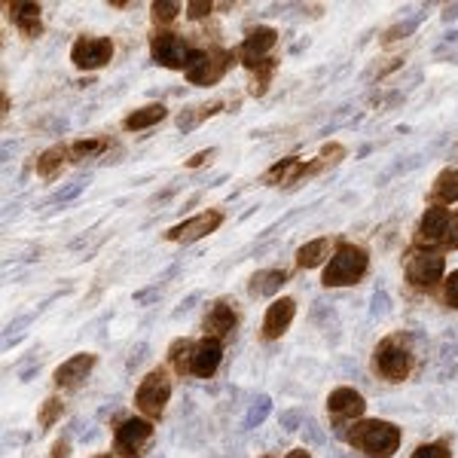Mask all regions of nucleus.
<instances>
[{
  "instance_id": "1",
  "label": "nucleus",
  "mask_w": 458,
  "mask_h": 458,
  "mask_svg": "<svg viewBox=\"0 0 458 458\" xmlns=\"http://www.w3.org/2000/svg\"><path fill=\"white\" fill-rule=\"evenodd\" d=\"M349 443L370 458H391L397 453V446H401V428L394 422H382V419L360 422L349 434Z\"/></svg>"
},
{
  "instance_id": "2",
  "label": "nucleus",
  "mask_w": 458,
  "mask_h": 458,
  "mask_svg": "<svg viewBox=\"0 0 458 458\" xmlns=\"http://www.w3.org/2000/svg\"><path fill=\"white\" fill-rule=\"evenodd\" d=\"M370 257L364 248L358 245H339L336 254L330 257V266L324 269V287H345V284H358L364 278Z\"/></svg>"
},
{
  "instance_id": "3",
  "label": "nucleus",
  "mask_w": 458,
  "mask_h": 458,
  "mask_svg": "<svg viewBox=\"0 0 458 458\" xmlns=\"http://www.w3.org/2000/svg\"><path fill=\"white\" fill-rule=\"evenodd\" d=\"M373 367L382 379L388 382H401L410 376L412 370V354L406 349V343L401 336H388L376 345V354H373Z\"/></svg>"
},
{
  "instance_id": "4",
  "label": "nucleus",
  "mask_w": 458,
  "mask_h": 458,
  "mask_svg": "<svg viewBox=\"0 0 458 458\" xmlns=\"http://www.w3.org/2000/svg\"><path fill=\"white\" fill-rule=\"evenodd\" d=\"M153 443V425L147 419H125V422L116 428L114 437V449L123 458H141Z\"/></svg>"
},
{
  "instance_id": "5",
  "label": "nucleus",
  "mask_w": 458,
  "mask_h": 458,
  "mask_svg": "<svg viewBox=\"0 0 458 458\" xmlns=\"http://www.w3.org/2000/svg\"><path fill=\"white\" fill-rule=\"evenodd\" d=\"M226 53L220 49H196L190 53V62H187V80L193 86H211L224 77L226 71Z\"/></svg>"
},
{
  "instance_id": "6",
  "label": "nucleus",
  "mask_w": 458,
  "mask_h": 458,
  "mask_svg": "<svg viewBox=\"0 0 458 458\" xmlns=\"http://www.w3.org/2000/svg\"><path fill=\"white\" fill-rule=\"evenodd\" d=\"M168 397H172V382H168L165 370H153V373H147L144 382L138 386L135 403H138V410L147 412V416H162Z\"/></svg>"
},
{
  "instance_id": "7",
  "label": "nucleus",
  "mask_w": 458,
  "mask_h": 458,
  "mask_svg": "<svg viewBox=\"0 0 458 458\" xmlns=\"http://www.w3.org/2000/svg\"><path fill=\"white\" fill-rule=\"evenodd\" d=\"M114 58V43L107 37H80L71 49V62L80 71H98Z\"/></svg>"
},
{
  "instance_id": "8",
  "label": "nucleus",
  "mask_w": 458,
  "mask_h": 458,
  "mask_svg": "<svg viewBox=\"0 0 458 458\" xmlns=\"http://www.w3.org/2000/svg\"><path fill=\"white\" fill-rule=\"evenodd\" d=\"M150 49H153V62L162 64V68L181 71V68H187V62H190L187 43H183L177 34H157L150 43Z\"/></svg>"
},
{
  "instance_id": "9",
  "label": "nucleus",
  "mask_w": 458,
  "mask_h": 458,
  "mask_svg": "<svg viewBox=\"0 0 458 458\" xmlns=\"http://www.w3.org/2000/svg\"><path fill=\"white\" fill-rule=\"evenodd\" d=\"M446 260L440 254H412L406 260V278L416 287H434L443 278Z\"/></svg>"
},
{
  "instance_id": "10",
  "label": "nucleus",
  "mask_w": 458,
  "mask_h": 458,
  "mask_svg": "<svg viewBox=\"0 0 458 458\" xmlns=\"http://www.w3.org/2000/svg\"><path fill=\"white\" fill-rule=\"evenodd\" d=\"M220 224H224V214H220V211H205V214H199V217L187 220V224L172 226L165 233V239L168 242H183V245H190V242H199V239H205V235H211Z\"/></svg>"
},
{
  "instance_id": "11",
  "label": "nucleus",
  "mask_w": 458,
  "mask_h": 458,
  "mask_svg": "<svg viewBox=\"0 0 458 458\" xmlns=\"http://www.w3.org/2000/svg\"><path fill=\"white\" fill-rule=\"evenodd\" d=\"M364 410H367L364 397H360L354 388H336V391H330L327 412L334 416V422H349V419H358V416H364Z\"/></svg>"
},
{
  "instance_id": "12",
  "label": "nucleus",
  "mask_w": 458,
  "mask_h": 458,
  "mask_svg": "<svg viewBox=\"0 0 458 458\" xmlns=\"http://www.w3.org/2000/svg\"><path fill=\"white\" fill-rule=\"evenodd\" d=\"M276 43H278L276 28H257V31H250L245 37V43L239 47V58L248 64V68H254V64L266 62V53H269Z\"/></svg>"
},
{
  "instance_id": "13",
  "label": "nucleus",
  "mask_w": 458,
  "mask_h": 458,
  "mask_svg": "<svg viewBox=\"0 0 458 458\" xmlns=\"http://www.w3.org/2000/svg\"><path fill=\"white\" fill-rule=\"evenodd\" d=\"M293 315H297V302H293L291 297L276 300L269 306V312H266V318H263V336L266 339H278L287 327H291Z\"/></svg>"
},
{
  "instance_id": "14",
  "label": "nucleus",
  "mask_w": 458,
  "mask_h": 458,
  "mask_svg": "<svg viewBox=\"0 0 458 458\" xmlns=\"http://www.w3.org/2000/svg\"><path fill=\"white\" fill-rule=\"evenodd\" d=\"M220 358H224L220 339H202L193 352V367H190V373L199 376V379H211L214 370L220 367Z\"/></svg>"
},
{
  "instance_id": "15",
  "label": "nucleus",
  "mask_w": 458,
  "mask_h": 458,
  "mask_svg": "<svg viewBox=\"0 0 458 458\" xmlns=\"http://www.w3.org/2000/svg\"><path fill=\"white\" fill-rule=\"evenodd\" d=\"M92 367H95V354H89V352L73 354V358H68V360H64V364L55 370V386H62V388L80 386V382H83L86 376L92 373Z\"/></svg>"
},
{
  "instance_id": "16",
  "label": "nucleus",
  "mask_w": 458,
  "mask_h": 458,
  "mask_svg": "<svg viewBox=\"0 0 458 458\" xmlns=\"http://www.w3.org/2000/svg\"><path fill=\"white\" fill-rule=\"evenodd\" d=\"M449 226H453V214L446 208H440V205H434V208L425 211L422 224H419V239L422 242H440L443 235L449 233Z\"/></svg>"
},
{
  "instance_id": "17",
  "label": "nucleus",
  "mask_w": 458,
  "mask_h": 458,
  "mask_svg": "<svg viewBox=\"0 0 458 458\" xmlns=\"http://www.w3.org/2000/svg\"><path fill=\"white\" fill-rule=\"evenodd\" d=\"M6 10H10L13 25H16L25 37L40 34V4H25V0H16V4H10Z\"/></svg>"
},
{
  "instance_id": "18",
  "label": "nucleus",
  "mask_w": 458,
  "mask_h": 458,
  "mask_svg": "<svg viewBox=\"0 0 458 458\" xmlns=\"http://www.w3.org/2000/svg\"><path fill=\"white\" fill-rule=\"evenodd\" d=\"M309 168L302 165L300 159H282V162H276V165L269 168V172L263 174V183H269V187H282V183H293V181H300L302 174H306Z\"/></svg>"
},
{
  "instance_id": "19",
  "label": "nucleus",
  "mask_w": 458,
  "mask_h": 458,
  "mask_svg": "<svg viewBox=\"0 0 458 458\" xmlns=\"http://www.w3.org/2000/svg\"><path fill=\"white\" fill-rule=\"evenodd\" d=\"M287 282V272L284 269H263L257 272L254 278H250L248 291L250 297H272V293H278Z\"/></svg>"
},
{
  "instance_id": "20",
  "label": "nucleus",
  "mask_w": 458,
  "mask_h": 458,
  "mask_svg": "<svg viewBox=\"0 0 458 458\" xmlns=\"http://www.w3.org/2000/svg\"><path fill=\"white\" fill-rule=\"evenodd\" d=\"M162 120H165V107H162V105H147V107L125 116L123 129L125 131H144V129H150V125H157Z\"/></svg>"
},
{
  "instance_id": "21",
  "label": "nucleus",
  "mask_w": 458,
  "mask_h": 458,
  "mask_svg": "<svg viewBox=\"0 0 458 458\" xmlns=\"http://www.w3.org/2000/svg\"><path fill=\"white\" fill-rule=\"evenodd\" d=\"M431 202H437V205L458 202V168H449V172H443L437 181H434Z\"/></svg>"
},
{
  "instance_id": "22",
  "label": "nucleus",
  "mask_w": 458,
  "mask_h": 458,
  "mask_svg": "<svg viewBox=\"0 0 458 458\" xmlns=\"http://www.w3.org/2000/svg\"><path fill=\"white\" fill-rule=\"evenodd\" d=\"M233 327H235V312L226 302H214L211 312L205 315V330H211V334H217V336H226Z\"/></svg>"
},
{
  "instance_id": "23",
  "label": "nucleus",
  "mask_w": 458,
  "mask_h": 458,
  "mask_svg": "<svg viewBox=\"0 0 458 458\" xmlns=\"http://www.w3.org/2000/svg\"><path fill=\"white\" fill-rule=\"evenodd\" d=\"M324 257H330V239H315L306 242L297 254V266L300 269H315V266L324 263Z\"/></svg>"
},
{
  "instance_id": "24",
  "label": "nucleus",
  "mask_w": 458,
  "mask_h": 458,
  "mask_svg": "<svg viewBox=\"0 0 458 458\" xmlns=\"http://www.w3.org/2000/svg\"><path fill=\"white\" fill-rule=\"evenodd\" d=\"M193 352H196V345L190 343V339H177L172 345V364L177 373H187L190 367H193Z\"/></svg>"
},
{
  "instance_id": "25",
  "label": "nucleus",
  "mask_w": 458,
  "mask_h": 458,
  "mask_svg": "<svg viewBox=\"0 0 458 458\" xmlns=\"http://www.w3.org/2000/svg\"><path fill=\"white\" fill-rule=\"evenodd\" d=\"M62 159H64L62 147H49V150L37 159V174H40V177H55V172L62 168Z\"/></svg>"
},
{
  "instance_id": "26",
  "label": "nucleus",
  "mask_w": 458,
  "mask_h": 458,
  "mask_svg": "<svg viewBox=\"0 0 458 458\" xmlns=\"http://www.w3.org/2000/svg\"><path fill=\"white\" fill-rule=\"evenodd\" d=\"M272 71H276V62H272V58H266V62L254 64V80H250V95H263V92H266V86H269Z\"/></svg>"
},
{
  "instance_id": "27",
  "label": "nucleus",
  "mask_w": 458,
  "mask_h": 458,
  "mask_svg": "<svg viewBox=\"0 0 458 458\" xmlns=\"http://www.w3.org/2000/svg\"><path fill=\"white\" fill-rule=\"evenodd\" d=\"M107 147V141H101V138H89V141H77L73 144V157L77 159H92L98 157L101 150Z\"/></svg>"
},
{
  "instance_id": "28",
  "label": "nucleus",
  "mask_w": 458,
  "mask_h": 458,
  "mask_svg": "<svg viewBox=\"0 0 458 458\" xmlns=\"http://www.w3.org/2000/svg\"><path fill=\"white\" fill-rule=\"evenodd\" d=\"M269 410H272V401H269V397H260V401L250 406V412H248V419H245V428L263 425V422H266V416H269Z\"/></svg>"
},
{
  "instance_id": "29",
  "label": "nucleus",
  "mask_w": 458,
  "mask_h": 458,
  "mask_svg": "<svg viewBox=\"0 0 458 458\" xmlns=\"http://www.w3.org/2000/svg\"><path fill=\"white\" fill-rule=\"evenodd\" d=\"M89 187V177H80V181H73V183H68V187H62L58 190V193L53 196V202H73V199H77L80 193H83V190Z\"/></svg>"
},
{
  "instance_id": "30",
  "label": "nucleus",
  "mask_w": 458,
  "mask_h": 458,
  "mask_svg": "<svg viewBox=\"0 0 458 458\" xmlns=\"http://www.w3.org/2000/svg\"><path fill=\"white\" fill-rule=\"evenodd\" d=\"M412 458H453L446 443H422V446L412 453Z\"/></svg>"
},
{
  "instance_id": "31",
  "label": "nucleus",
  "mask_w": 458,
  "mask_h": 458,
  "mask_svg": "<svg viewBox=\"0 0 458 458\" xmlns=\"http://www.w3.org/2000/svg\"><path fill=\"white\" fill-rule=\"evenodd\" d=\"M419 21H422V13H419V16H412L410 21H401V25H394V28H391V31L386 34V43H394V40H401V37L412 34V31H416Z\"/></svg>"
},
{
  "instance_id": "32",
  "label": "nucleus",
  "mask_w": 458,
  "mask_h": 458,
  "mask_svg": "<svg viewBox=\"0 0 458 458\" xmlns=\"http://www.w3.org/2000/svg\"><path fill=\"white\" fill-rule=\"evenodd\" d=\"M58 416H62V401L49 397L47 406H43V412H40V425H43V428H53V422H55Z\"/></svg>"
},
{
  "instance_id": "33",
  "label": "nucleus",
  "mask_w": 458,
  "mask_h": 458,
  "mask_svg": "<svg viewBox=\"0 0 458 458\" xmlns=\"http://www.w3.org/2000/svg\"><path fill=\"white\" fill-rule=\"evenodd\" d=\"M177 10H181L177 4H153V19H157V21H172L177 16Z\"/></svg>"
},
{
  "instance_id": "34",
  "label": "nucleus",
  "mask_w": 458,
  "mask_h": 458,
  "mask_svg": "<svg viewBox=\"0 0 458 458\" xmlns=\"http://www.w3.org/2000/svg\"><path fill=\"white\" fill-rule=\"evenodd\" d=\"M187 16L190 19H205L211 13V4H205V0H193V4H187Z\"/></svg>"
},
{
  "instance_id": "35",
  "label": "nucleus",
  "mask_w": 458,
  "mask_h": 458,
  "mask_svg": "<svg viewBox=\"0 0 458 458\" xmlns=\"http://www.w3.org/2000/svg\"><path fill=\"white\" fill-rule=\"evenodd\" d=\"M446 302L453 309H458V269L449 276V282H446Z\"/></svg>"
},
{
  "instance_id": "36",
  "label": "nucleus",
  "mask_w": 458,
  "mask_h": 458,
  "mask_svg": "<svg viewBox=\"0 0 458 458\" xmlns=\"http://www.w3.org/2000/svg\"><path fill=\"white\" fill-rule=\"evenodd\" d=\"M300 422H302V412H300V410L282 412V428H287V431H297Z\"/></svg>"
},
{
  "instance_id": "37",
  "label": "nucleus",
  "mask_w": 458,
  "mask_h": 458,
  "mask_svg": "<svg viewBox=\"0 0 458 458\" xmlns=\"http://www.w3.org/2000/svg\"><path fill=\"white\" fill-rule=\"evenodd\" d=\"M373 315H386L388 312V293L386 291H376L373 293V309H370Z\"/></svg>"
},
{
  "instance_id": "38",
  "label": "nucleus",
  "mask_w": 458,
  "mask_h": 458,
  "mask_svg": "<svg viewBox=\"0 0 458 458\" xmlns=\"http://www.w3.org/2000/svg\"><path fill=\"white\" fill-rule=\"evenodd\" d=\"M199 297H202V293H199V291H196V293H190V297H187V300H183V302H181V306H177V309H174V318H177V315H183V312H190V309H193V306H196V302H199Z\"/></svg>"
},
{
  "instance_id": "39",
  "label": "nucleus",
  "mask_w": 458,
  "mask_h": 458,
  "mask_svg": "<svg viewBox=\"0 0 458 458\" xmlns=\"http://www.w3.org/2000/svg\"><path fill=\"white\" fill-rule=\"evenodd\" d=\"M211 157H214V150H202V153H196V157L187 162V168H199V165H202V162H208Z\"/></svg>"
},
{
  "instance_id": "40",
  "label": "nucleus",
  "mask_w": 458,
  "mask_h": 458,
  "mask_svg": "<svg viewBox=\"0 0 458 458\" xmlns=\"http://www.w3.org/2000/svg\"><path fill=\"white\" fill-rule=\"evenodd\" d=\"M153 300H159V291H141V293H135L138 306H147V302H153Z\"/></svg>"
},
{
  "instance_id": "41",
  "label": "nucleus",
  "mask_w": 458,
  "mask_h": 458,
  "mask_svg": "<svg viewBox=\"0 0 458 458\" xmlns=\"http://www.w3.org/2000/svg\"><path fill=\"white\" fill-rule=\"evenodd\" d=\"M144 354H147V345H138V352H131V360H129V367H138L144 360Z\"/></svg>"
},
{
  "instance_id": "42",
  "label": "nucleus",
  "mask_w": 458,
  "mask_h": 458,
  "mask_svg": "<svg viewBox=\"0 0 458 458\" xmlns=\"http://www.w3.org/2000/svg\"><path fill=\"white\" fill-rule=\"evenodd\" d=\"M449 245L458 248V214L453 217V226H449Z\"/></svg>"
},
{
  "instance_id": "43",
  "label": "nucleus",
  "mask_w": 458,
  "mask_h": 458,
  "mask_svg": "<svg viewBox=\"0 0 458 458\" xmlns=\"http://www.w3.org/2000/svg\"><path fill=\"white\" fill-rule=\"evenodd\" d=\"M53 458H68V443L58 440L55 446H53Z\"/></svg>"
},
{
  "instance_id": "44",
  "label": "nucleus",
  "mask_w": 458,
  "mask_h": 458,
  "mask_svg": "<svg viewBox=\"0 0 458 458\" xmlns=\"http://www.w3.org/2000/svg\"><path fill=\"white\" fill-rule=\"evenodd\" d=\"M443 19H446V21H453V19H458V4H453V6H446V13H443Z\"/></svg>"
},
{
  "instance_id": "45",
  "label": "nucleus",
  "mask_w": 458,
  "mask_h": 458,
  "mask_svg": "<svg viewBox=\"0 0 458 458\" xmlns=\"http://www.w3.org/2000/svg\"><path fill=\"white\" fill-rule=\"evenodd\" d=\"M287 458H312V455H309V453H306V449H293V453H291V455H287Z\"/></svg>"
},
{
  "instance_id": "46",
  "label": "nucleus",
  "mask_w": 458,
  "mask_h": 458,
  "mask_svg": "<svg viewBox=\"0 0 458 458\" xmlns=\"http://www.w3.org/2000/svg\"><path fill=\"white\" fill-rule=\"evenodd\" d=\"M98 458H110V455H98Z\"/></svg>"
}]
</instances>
